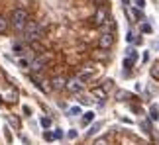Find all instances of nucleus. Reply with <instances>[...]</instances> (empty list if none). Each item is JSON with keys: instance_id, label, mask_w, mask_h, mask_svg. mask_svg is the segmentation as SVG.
Instances as JSON below:
<instances>
[{"instance_id": "nucleus-18", "label": "nucleus", "mask_w": 159, "mask_h": 145, "mask_svg": "<svg viewBox=\"0 0 159 145\" xmlns=\"http://www.w3.org/2000/svg\"><path fill=\"white\" fill-rule=\"evenodd\" d=\"M132 65H134V59H126V61H124V67H126V69H130Z\"/></svg>"}, {"instance_id": "nucleus-1", "label": "nucleus", "mask_w": 159, "mask_h": 145, "mask_svg": "<svg viewBox=\"0 0 159 145\" xmlns=\"http://www.w3.org/2000/svg\"><path fill=\"white\" fill-rule=\"evenodd\" d=\"M41 35H43V28L38 24V22H26V26H24V39L26 41H38V39H41Z\"/></svg>"}, {"instance_id": "nucleus-4", "label": "nucleus", "mask_w": 159, "mask_h": 145, "mask_svg": "<svg viewBox=\"0 0 159 145\" xmlns=\"http://www.w3.org/2000/svg\"><path fill=\"white\" fill-rule=\"evenodd\" d=\"M65 88H67L69 92H73V94H79V92L84 88V83L79 79V77H73V79H69V80H67Z\"/></svg>"}, {"instance_id": "nucleus-14", "label": "nucleus", "mask_w": 159, "mask_h": 145, "mask_svg": "<svg viewBox=\"0 0 159 145\" xmlns=\"http://www.w3.org/2000/svg\"><path fill=\"white\" fill-rule=\"evenodd\" d=\"M41 125H43V128H49V125H51V120H49V118H41Z\"/></svg>"}, {"instance_id": "nucleus-16", "label": "nucleus", "mask_w": 159, "mask_h": 145, "mask_svg": "<svg viewBox=\"0 0 159 145\" xmlns=\"http://www.w3.org/2000/svg\"><path fill=\"white\" fill-rule=\"evenodd\" d=\"M142 32H143V33H149V32H151V26H149V24H143V26H142Z\"/></svg>"}, {"instance_id": "nucleus-2", "label": "nucleus", "mask_w": 159, "mask_h": 145, "mask_svg": "<svg viewBox=\"0 0 159 145\" xmlns=\"http://www.w3.org/2000/svg\"><path fill=\"white\" fill-rule=\"evenodd\" d=\"M26 22H28V12L24 8H14L12 14H10V24L16 29H24Z\"/></svg>"}, {"instance_id": "nucleus-7", "label": "nucleus", "mask_w": 159, "mask_h": 145, "mask_svg": "<svg viewBox=\"0 0 159 145\" xmlns=\"http://www.w3.org/2000/svg\"><path fill=\"white\" fill-rule=\"evenodd\" d=\"M65 84H67V79L57 75V77L51 79V90H61V88H65Z\"/></svg>"}, {"instance_id": "nucleus-13", "label": "nucleus", "mask_w": 159, "mask_h": 145, "mask_svg": "<svg viewBox=\"0 0 159 145\" xmlns=\"http://www.w3.org/2000/svg\"><path fill=\"white\" fill-rule=\"evenodd\" d=\"M4 135H6V141H8V143H12V133H10L8 128H4Z\"/></svg>"}, {"instance_id": "nucleus-17", "label": "nucleus", "mask_w": 159, "mask_h": 145, "mask_svg": "<svg viewBox=\"0 0 159 145\" xmlns=\"http://www.w3.org/2000/svg\"><path fill=\"white\" fill-rule=\"evenodd\" d=\"M151 120H157V106L151 108Z\"/></svg>"}, {"instance_id": "nucleus-9", "label": "nucleus", "mask_w": 159, "mask_h": 145, "mask_svg": "<svg viewBox=\"0 0 159 145\" xmlns=\"http://www.w3.org/2000/svg\"><path fill=\"white\" fill-rule=\"evenodd\" d=\"M92 96H96V98H100V100H106V90L104 88H94V90H92Z\"/></svg>"}, {"instance_id": "nucleus-20", "label": "nucleus", "mask_w": 159, "mask_h": 145, "mask_svg": "<svg viewBox=\"0 0 159 145\" xmlns=\"http://www.w3.org/2000/svg\"><path fill=\"white\" fill-rule=\"evenodd\" d=\"M53 137H55V139H61V137H63V131H61V129H55Z\"/></svg>"}, {"instance_id": "nucleus-21", "label": "nucleus", "mask_w": 159, "mask_h": 145, "mask_svg": "<svg viewBox=\"0 0 159 145\" xmlns=\"http://www.w3.org/2000/svg\"><path fill=\"white\" fill-rule=\"evenodd\" d=\"M43 137H45V141H51V139H55V137H53V133H49V131H45V133H43Z\"/></svg>"}, {"instance_id": "nucleus-10", "label": "nucleus", "mask_w": 159, "mask_h": 145, "mask_svg": "<svg viewBox=\"0 0 159 145\" xmlns=\"http://www.w3.org/2000/svg\"><path fill=\"white\" fill-rule=\"evenodd\" d=\"M92 120H94V112H87V114H83V125H88Z\"/></svg>"}, {"instance_id": "nucleus-8", "label": "nucleus", "mask_w": 159, "mask_h": 145, "mask_svg": "<svg viewBox=\"0 0 159 145\" xmlns=\"http://www.w3.org/2000/svg\"><path fill=\"white\" fill-rule=\"evenodd\" d=\"M8 24H10V22L6 20L4 16H0V35H4V33L8 32Z\"/></svg>"}, {"instance_id": "nucleus-15", "label": "nucleus", "mask_w": 159, "mask_h": 145, "mask_svg": "<svg viewBox=\"0 0 159 145\" xmlns=\"http://www.w3.org/2000/svg\"><path fill=\"white\" fill-rule=\"evenodd\" d=\"M136 6H138L139 10H143L145 8V0H136Z\"/></svg>"}, {"instance_id": "nucleus-3", "label": "nucleus", "mask_w": 159, "mask_h": 145, "mask_svg": "<svg viewBox=\"0 0 159 145\" xmlns=\"http://www.w3.org/2000/svg\"><path fill=\"white\" fill-rule=\"evenodd\" d=\"M49 55H39V57H35L34 61L29 63V69L34 71V73H41L43 69L47 67V63H49Z\"/></svg>"}, {"instance_id": "nucleus-22", "label": "nucleus", "mask_w": 159, "mask_h": 145, "mask_svg": "<svg viewBox=\"0 0 159 145\" xmlns=\"http://www.w3.org/2000/svg\"><path fill=\"white\" fill-rule=\"evenodd\" d=\"M128 53H130V57H132V59H138V51H134V49H128Z\"/></svg>"}, {"instance_id": "nucleus-19", "label": "nucleus", "mask_w": 159, "mask_h": 145, "mask_svg": "<svg viewBox=\"0 0 159 145\" xmlns=\"http://www.w3.org/2000/svg\"><path fill=\"white\" fill-rule=\"evenodd\" d=\"M14 51H16V53H22V51H24V47H22L20 43H14Z\"/></svg>"}, {"instance_id": "nucleus-6", "label": "nucleus", "mask_w": 159, "mask_h": 145, "mask_svg": "<svg viewBox=\"0 0 159 145\" xmlns=\"http://www.w3.org/2000/svg\"><path fill=\"white\" fill-rule=\"evenodd\" d=\"M112 45H114V35L110 32H104L100 38H98V47H100V49H110Z\"/></svg>"}, {"instance_id": "nucleus-23", "label": "nucleus", "mask_w": 159, "mask_h": 145, "mask_svg": "<svg viewBox=\"0 0 159 145\" xmlns=\"http://www.w3.org/2000/svg\"><path fill=\"white\" fill-rule=\"evenodd\" d=\"M67 135H69V137H71V139H75V137H77V131H75V129H71V131H69V133H67Z\"/></svg>"}, {"instance_id": "nucleus-26", "label": "nucleus", "mask_w": 159, "mask_h": 145, "mask_svg": "<svg viewBox=\"0 0 159 145\" xmlns=\"http://www.w3.org/2000/svg\"><path fill=\"white\" fill-rule=\"evenodd\" d=\"M122 2H124V4H130V0H122Z\"/></svg>"}, {"instance_id": "nucleus-12", "label": "nucleus", "mask_w": 159, "mask_h": 145, "mask_svg": "<svg viewBox=\"0 0 159 145\" xmlns=\"http://www.w3.org/2000/svg\"><path fill=\"white\" fill-rule=\"evenodd\" d=\"M118 98H130V92H126V90H118Z\"/></svg>"}, {"instance_id": "nucleus-24", "label": "nucleus", "mask_w": 159, "mask_h": 145, "mask_svg": "<svg viewBox=\"0 0 159 145\" xmlns=\"http://www.w3.org/2000/svg\"><path fill=\"white\" fill-rule=\"evenodd\" d=\"M94 145H108V141H106V139H98Z\"/></svg>"}, {"instance_id": "nucleus-25", "label": "nucleus", "mask_w": 159, "mask_h": 145, "mask_svg": "<svg viewBox=\"0 0 159 145\" xmlns=\"http://www.w3.org/2000/svg\"><path fill=\"white\" fill-rule=\"evenodd\" d=\"M10 124H12V125H18V120H16V118H12V116H10Z\"/></svg>"}, {"instance_id": "nucleus-5", "label": "nucleus", "mask_w": 159, "mask_h": 145, "mask_svg": "<svg viewBox=\"0 0 159 145\" xmlns=\"http://www.w3.org/2000/svg\"><path fill=\"white\" fill-rule=\"evenodd\" d=\"M108 22H110V20H108V10L100 6V8L96 10V14H94V26L102 28V26H106Z\"/></svg>"}, {"instance_id": "nucleus-11", "label": "nucleus", "mask_w": 159, "mask_h": 145, "mask_svg": "<svg viewBox=\"0 0 159 145\" xmlns=\"http://www.w3.org/2000/svg\"><path fill=\"white\" fill-rule=\"evenodd\" d=\"M98 129H100V124H94V125H92L90 129H88V135H94V133H96Z\"/></svg>"}]
</instances>
